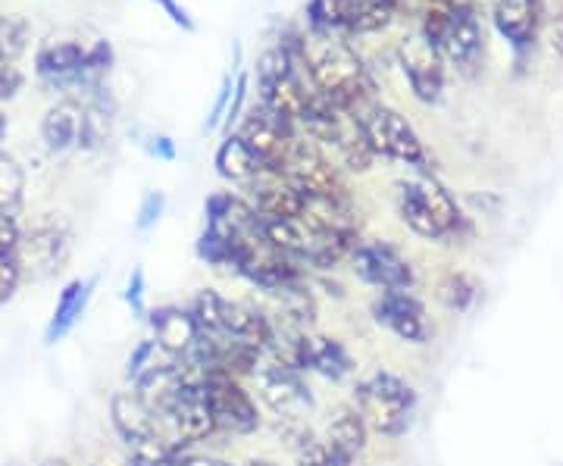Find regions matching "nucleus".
Returning a JSON list of instances; mask_svg holds the SVG:
<instances>
[{
	"label": "nucleus",
	"instance_id": "nucleus-44",
	"mask_svg": "<svg viewBox=\"0 0 563 466\" xmlns=\"http://www.w3.org/2000/svg\"><path fill=\"white\" fill-rule=\"evenodd\" d=\"M166 466H229L222 461H213V457H191V454H176Z\"/></svg>",
	"mask_w": 563,
	"mask_h": 466
},
{
	"label": "nucleus",
	"instance_id": "nucleus-39",
	"mask_svg": "<svg viewBox=\"0 0 563 466\" xmlns=\"http://www.w3.org/2000/svg\"><path fill=\"white\" fill-rule=\"evenodd\" d=\"M151 3H157L163 13L169 16V22H173V25H179L181 32H188V35H191V32H198V22H195V16L181 7L179 0H151Z\"/></svg>",
	"mask_w": 563,
	"mask_h": 466
},
{
	"label": "nucleus",
	"instance_id": "nucleus-48",
	"mask_svg": "<svg viewBox=\"0 0 563 466\" xmlns=\"http://www.w3.org/2000/svg\"><path fill=\"white\" fill-rule=\"evenodd\" d=\"M247 466H273V464H266V461H254V464H247Z\"/></svg>",
	"mask_w": 563,
	"mask_h": 466
},
{
	"label": "nucleus",
	"instance_id": "nucleus-15",
	"mask_svg": "<svg viewBox=\"0 0 563 466\" xmlns=\"http://www.w3.org/2000/svg\"><path fill=\"white\" fill-rule=\"evenodd\" d=\"M495 29L514 51L517 57H523L526 51H532V44L539 38V25H542V0H495Z\"/></svg>",
	"mask_w": 563,
	"mask_h": 466
},
{
	"label": "nucleus",
	"instance_id": "nucleus-21",
	"mask_svg": "<svg viewBox=\"0 0 563 466\" xmlns=\"http://www.w3.org/2000/svg\"><path fill=\"white\" fill-rule=\"evenodd\" d=\"M366 439H369V426H366V420H363L357 407L342 404L329 413V423H325V442L329 445L357 457L366 447Z\"/></svg>",
	"mask_w": 563,
	"mask_h": 466
},
{
	"label": "nucleus",
	"instance_id": "nucleus-13",
	"mask_svg": "<svg viewBox=\"0 0 563 466\" xmlns=\"http://www.w3.org/2000/svg\"><path fill=\"white\" fill-rule=\"evenodd\" d=\"M66 232L57 223H38L35 229L22 232L20 247H16V260L22 269V282L25 279H47L51 273L60 269L63 254H66Z\"/></svg>",
	"mask_w": 563,
	"mask_h": 466
},
{
	"label": "nucleus",
	"instance_id": "nucleus-9",
	"mask_svg": "<svg viewBox=\"0 0 563 466\" xmlns=\"http://www.w3.org/2000/svg\"><path fill=\"white\" fill-rule=\"evenodd\" d=\"M203 395L210 401V410L217 417L220 432L232 435H247L261 426V413L257 404L251 401V395L242 388V379L225 376V373H207L203 379Z\"/></svg>",
	"mask_w": 563,
	"mask_h": 466
},
{
	"label": "nucleus",
	"instance_id": "nucleus-1",
	"mask_svg": "<svg viewBox=\"0 0 563 466\" xmlns=\"http://www.w3.org/2000/svg\"><path fill=\"white\" fill-rule=\"evenodd\" d=\"M285 44L301 60L313 91L332 107L357 116L376 101V81L363 66L357 51L342 35H320V32H291Z\"/></svg>",
	"mask_w": 563,
	"mask_h": 466
},
{
	"label": "nucleus",
	"instance_id": "nucleus-34",
	"mask_svg": "<svg viewBox=\"0 0 563 466\" xmlns=\"http://www.w3.org/2000/svg\"><path fill=\"white\" fill-rule=\"evenodd\" d=\"M22 285V269L20 260H16V254H7V257H0V307L7 304L13 295H16V288Z\"/></svg>",
	"mask_w": 563,
	"mask_h": 466
},
{
	"label": "nucleus",
	"instance_id": "nucleus-12",
	"mask_svg": "<svg viewBox=\"0 0 563 466\" xmlns=\"http://www.w3.org/2000/svg\"><path fill=\"white\" fill-rule=\"evenodd\" d=\"M257 386H261L263 404L276 413V420H303L313 407L310 388L303 386L298 369L266 360L257 369Z\"/></svg>",
	"mask_w": 563,
	"mask_h": 466
},
{
	"label": "nucleus",
	"instance_id": "nucleus-32",
	"mask_svg": "<svg viewBox=\"0 0 563 466\" xmlns=\"http://www.w3.org/2000/svg\"><path fill=\"white\" fill-rule=\"evenodd\" d=\"M335 154H339V163H342L344 169H351V173H366L376 163V154H373V147L366 142L363 129H357Z\"/></svg>",
	"mask_w": 563,
	"mask_h": 466
},
{
	"label": "nucleus",
	"instance_id": "nucleus-14",
	"mask_svg": "<svg viewBox=\"0 0 563 466\" xmlns=\"http://www.w3.org/2000/svg\"><path fill=\"white\" fill-rule=\"evenodd\" d=\"M376 323H383L388 332H395L401 342L422 345L429 339V325H426V310L410 295V291H383L373 304Z\"/></svg>",
	"mask_w": 563,
	"mask_h": 466
},
{
	"label": "nucleus",
	"instance_id": "nucleus-29",
	"mask_svg": "<svg viewBox=\"0 0 563 466\" xmlns=\"http://www.w3.org/2000/svg\"><path fill=\"white\" fill-rule=\"evenodd\" d=\"M29 22L16 13H0V60H16L22 51L29 47Z\"/></svg>",
	"mask_w": 563,
	"mask_h": 466
},
{
	"label": "nucleus",
	"instance_id": "nucleus-30",
	"mask_svg": "<svg viewBox=\"0 0 563 466\" xmlns=\"http://www.w3.org/2000/svg\"><path fill=\"white\" fill-rule=\"evenodd\" d=\"M295 457H298V466H357V457L332 447L325 439H313Z\"/></svg>",
	"mask_w": 563,
	"mask_h": 466
},
{
	"label": "nucleus",
	"instance_id": "nucleus-3",
	"mask_svg": "<svg viewBox=\"0 0 563 466\" xmlns=\"http://www.w3.org/2000/svg\"><path fill=\"white\" fill-rule=\"evenodd\" d=\"M398 213L410 232L429 242H444L463 232V213L451 191L432 173H417L395 188Z\"/></svg>",
	"mask_w": 563,
	"mask_h": 466
},
{
	"label": "nucleus",
	"instance_id": "nucleus-35",
	"mask_svg": "<svg viewBox=\"0 0 563 466\" xmlns=\"http://www.w3.org/2000/svg\"><path fill=\"white\" fill-rule=\"evenodd\" d=\"M163 210H166V195L163 191H147L144 195V201L139 207V220H135V229L139 232H147L151 225L161 223Z\"/></svg>",
	"mask_w": 563,
	"mask_h": 466
},
{
	"label": "nucleus",
	"instance_id": "nucleus-5",
	"mask_svg": "<svg viewBox=\"0 0 563 466\" xmlns=\"http://www.w3.org/2000/svg\"><path fill=\"white\" fill-rule=\"evenodd\" d=\"M354 120L361 122L363 135H366V142H369L376 157L410 166L417 173H429V151L417 135V129L404 120L398 110L373 101Z\"/></svg>",
	"mask_w": 563,
	"mask_h": 466
},
{
	"label": "nucleus",
	"instance_id": "nucleus-4",
	"mask_svg": "<svg viewBox=\"0 0 563 466\" xmlns=\"http://www.w3.org/2000/svg\"><path fill=\"white\" fill-rule=\"evenodd\" d=\"M417 404V391L395 373H373L354 391V407L361 410L366 426L379 435L398 439L410 426V413Z\"/></svg>",
	"mask_w": 563,
	"mask_h": 466
},
{
	"label": "nucleus",
	"instance_id": "nucleus-20",
	"mask_svg": "<svg viewBox=\"0 0 563 466\" xmlns=\"http://www.w3.org/2000/svg\"><path fill=\"white\" fill-rule=\"evenodd\" d=\"M95 285H98V279H88V282L73 279V282L63 288L60 298H57V307H54V317H51L47 332H44V342H47V345H57L63 335L79 323V317L85 313L88 301H91Z\"/></svg>",
	"mask_w": 563,
	"mask_h": 466
},
{
	"label": "nucleus",
	"instance_id": "nucleus-25",
	"mask_svg": "<svg viewBox=\"0 0 563 466\" xmlns=\"http://www.w3.org/2000/svg\"><path fill=\"white\" fill-rule=\"evenodd\" d=\"M391 20H395V10L383 0H357L344 22V35H373V32L388 29Z\"/></svg>",
	"mask_w": 563,
	"mask_h": 466
},
{
	"label": "nucleus",
	"instance_id": "nucleus-16",
	"mask_svg": "<svg viewBox=\"0 0 563 466\" xmlns=\"http://www.w3.org/2000/svg\"><path fill=\"white\" fill-rule=\"evenodd\" d=\"M244 201L261 217L301 220L303 195L279 173H261L251 185H244Z\"/></svg>",
	"mask_w": 563,
	"mask_h": 466
},
{
	"label": "nucleus",
	"instance_id": "nucleus-38",
	"mask_svg": "<svg viewBox=\"0 0 563 466\" xmlns=\"http://www.w3.org/2000/svg\"><path fill=\"white\" fill-rule=\"evenodd\" d=\"M548 47L558 60H563V0H554L548 13Z\"/></svg>",
	"mask_w": 563,
	"mask_h": 466
},
{
	"label": "nucleus",
	"instance_id": "nucleus-43",
	"mask_svg": "<svg viewBox=\"0 0 563 466\" xmlns=\"http://www.w3.org/2000/svg\"><path fill=\"white\" fill-rule=\"evenodd\" d=\"M125 301L132 304L135 313H144V273L135 269L132 279H129V288H125Z\"/></svg>",
	"mask_w": 563,
	"mask_h": 466
},
{
	"label": "nucleus",
	"instance_id": "nucleus-18",
	"mask_svg": "<svg viewBox=\"0 0 563 466\" xmlns=\"http://www.w3.org/2000/svg\"><path fill=\"white\" fill-rule=\"evenodd\" d=\"M110 417H113V426L122 435V442L132 447L144 442V439H154L161 435L157 426V413L144 404L139 391H117L113 401H110Z\"/></svg>",
	"mask_w": 563,
	"mask_h": 466
},
{
	"label": "nucleus",
	"instance_id": "nucleus-2",
	"mask_svg": "<svg viewBox=\"0 0 563 466\" xmlns=\"http://www.w3.org/2000/svg\"><path fill=\"white\" fill-rule=\"evenodd\" d=\"M113 44L107 38H44L35 51V73L41 81L57 88H91L113 69Z\"/></svg>",
	"mask_w": 563,
	"mask_h": 466
},
{
	"label": "nucleus",
	"instance_id": "nucleus-40",
	"mask_svg": "<svg viewBox=\"0 0 563 466\" xmlns=\"http://www.w3.org/2000/svg\"><path fill=\"white\" fill-rule=\"evenodd\" d=\"M20 238H22V229L16 225V220H13V213H0V257L16 254Z\"/></svg>",
	"mask_w": 563,
	"mask_h": 466
},
{
	"label": "nucleus",
	"instance_id": "nucleus-33",
	"mask_svg": "<svg viewBox=\"0 0 563 466\" xmlns=\"http://www.w3.org/2000/svg\"><path fill=\"white\" fill-rule=\"evenodd\" d=\"M235 76H239V73H225V76H222L220 91H217L213 107H210V113H207V120H203V132H217L222 122H225L229 103H232V91H235Z\"/></svg>",
	"mask_w": 563,
	"mask_h": 466
},
{
	"label": "nucleus",
	"instance_id": "nucleus-26",
	"mask_svg": "<svg viewBox=\"0 0 563 466\" xmlns=\"http://www.w3.org/2000/svg\"><path fill=\"white\" fill-rule=\"evenodd\" d=\"M113 129V103H107L103 95H98L91 103H85V122H81L79 147L85 151H98Z\"/></svg>",
	"mask_w": 563,
	"mask_h": 466
},
{
	"label": "nucleus",
	"instance_id": "nucleus-19",
	"mask_svg": "<svg viewBox=\"0 0 563 466\" xmlns=\"http://www.w3.org/2000/svg\"><path fill=\"white\" fill-rule=\"evenodd\" d=\"M81 122H85V103L76 101V98H63L60 103H54L44 113V120H41V138H44V144L54 154H63L69 147H79Z\"/></svg>",
	"mask_w": 563,
	"mask_h": 466
},
{
	"label": "nucleus",
	"instance_id": "nucleus-11",
	"mask_svg": "<svg viewBox=\"0 0 563 466\" xmlns=\"http://www.w3.org/2000/svg\"><path fill=\"white\" fill-rule=\"evenodd\" d=\"M351 269L366 285H376L383 291H410L413 269L401 257L398 247L385 242H361L351 251Z\"/></svg>",
	"mask_w": 563,
	"mask_h": 466
},
{
	"label": "nucleus",
	"instance_id": "nucleus-36",
	"mask_svg": "<svg viewBox=\"0 0 563 466\" xmlns=\"http://www.w3.org/2000/svg\"><path fill=\"white\" fill-rule=\"evenodd\" d=\"M247 85H251V76L239 69V76H235V91H232V103H229V113H225V122H222V129H225V135H232V125H239L244 113V101H247Z\"/></svg>",
	"mask_w": 563,
	"mask_h": 466
},
{
	"label": "nucleus",
	"instance_id": "nucleus-7",
	"mask_svg": "<svg viewBox=\"0 0 563 466\" xmlns=\"http://www.w3.org/2000/svg\"><path fill=\"white\" fill-rule=\"evenodd\" d=\"M282 176L295 185L301 195H310V198L351 201V191H347V182L342 179V169L329 160L320 151V144H313L307 135H298V142L291 144Z\"/></svg>",
	"mask_w": 563,
	"mask_h": 466
},
{
	"label": "nucleus",
	"instance_id": "nucleus-28",
	"mask_svg": "<svg viewBox=\"0 0 563 466\" xmlns=\"http://www.w3.org/2000/svg\"><path fill=\"white\" fill-rule=\"evenodd\" d=\"M195 317V323L201 329V335H222V317H225V298L217 295L213 288L198 291L195 304L188 310Z\"/></svg>",
	"mask_w": 563,
	"mask_h": 466
},
{
	"label": "nucleus",
	"instance_id": "nucleus-41",
	"mask_svg": "<svg viewBox=\"0 0 563 466\" xmlns=\"http://www.w3.org/2000/svg\"><path fill=\"white\" fill-rule=\"evenodd\" d=\"M154 347H157V342L144 339V342L132 351V357H129V376H132V379H139L147 366H154L151 364V360H154Z\"/></svg>",
	"mask_w": 563,
	"mask_h": 466
},
{
	"label": "nucleus",
	"instance_id": "nucleus-45",
	"mask_svg": "<svg viewBox=\"0 0 563 466\" xmlns=\"http://www.w3.org/2000/svg\"><path fill=\"white\" fill-rule=\"evenodd\" d=\"M383 3H388V7H391L395 13H398V10H401V7H404V0H383Z\"/></svg>",
	"mask_w": 563,
	"mask_h": 466
},
{
	"label": "nucleus",
	"instance_id": "nucleus-47",
	"mask_svg": "<svg viewBox=\"0 0 563 466\" xmlns=\"http://www.w3.org/2000/svg\"><path fill=\"white\" fill-rule=\"evenodd\" d=\"M404 3H407V7H410V3H422V7H426L429 0H404Z\"/></svg>",
	"mask_w": 563,
	"mask_h": 466
},
{
	"label": "nucleus",
	"instance_id": "nucleus-22",
	"mask_svg": "<svg viewBox=\"0 0 563 466\" xmlns=\"http://www.w3.org/2000/svg\"><path fill=\"white\" fill-rule=\"evenodd\" d=\"M303 369H313L325 379H344L354 369V360L344 351L342 342L322 339V335H307L303 339Z\"/></svg>",
	"mask_w": 563,
	"mask_h": 466
},
{
	"label": "nucleus",
	"instance_id": "nucleus-23",
	"mask_svg": "<svg viewBox=\"0 0 563 466\" xmlns=\"http://www.w3.org/2000/svg\"><path fill=\"white\" fill-rule=\"evenodd\" d=\"M213 163H217V173H220L222 179L232 185H251L263 173V163L247 151V144L239 135H225L222 138Z\"/></svg>",
	"mask_w": 563,
	"mask_h": 466
},
{
	"label": "nucleus",
	"instance_id": "nucleus-8",
	"mask_svg": "<svg viewBox=\"0 0 563 466\" xmlns=\"http://www.w3.org/2000/svg\"><path fill=\"white\" fill-rule=\"evenodd\" d=\"M398 66L420 103H439L444 95V57L439 44L422 35L420 29L398 41Z\"/></svg>",
	"mask_w": 563,
	"mask_h": 466
},
{
	"label": "nucleus",
	"instance_id": "nucleus-6",
	"mask_svg": "<svg viewBox=\"0 0 563 466\" xmlns=\"http://www.w3.org/2000/svg\"><path fill=\"white\" fill-rule=\"evenodd\" d=\"M235 135L263 163V173H279L282 176L285 160H288V151H291V144L298 142L301 132H298L295 122L282 120L279 113H273L269 107L254 103V107H247L242 113Z\"/></svg>",
	"mask_w": 563,
	"mask_h": 466
},
{
	"label": "nucleus",
	"instance_id": "nucleus-31",
	"mask_svg": "<svg viewBox=\"0 0 563 466\" xmlns=\"http://www.w3.org/2000/svg\"><path fill=\"white\" fill-rule=\"evenodd\" d=\"M22 201V169L0 151V213H13Z\"/></svg>",
	"mask_w": 563,
	"mask_h": 466
},
{
	"label": "nucleus",
	"instance_id": "nucleus-27",
	"mask_svg": "<svg viewBox=\"0 0 563 466\" xmlns=\"http://www.w3.org/2000/svg\"><path fill=\"white\" fill-rule=\"evenodd\" d=\"M439 298H442V304L448 310H454V313H466L470 307L476 304V298H479V282L470 276V273H461V269H454V273H448L439 285Z\"/></svg>",
	"mask_w": 563,
	"mask_h": 466
},
{
	"label": "nucleus",
	"instance_id": "nucleus-10",
	"mask_svg": "<svg viewBox=\"0 0 563 466\" xmlns=\"http://www.w3.org/2000/svg\"><path fill=\"white\" fill-rule=\"evenodd\" d=\"M439 51H442L444 63H451L466 79H473L483 69L485 35L479 16H476V10L470 3H463V0L454 3V20L448 25Z\"/></svg>",
	"mask_w": 563,
	"mask_h": 466
},
{
	"label": "nucleus",
	"instance_id": "nucleus-42",
	"mask_svg": "<svg viewBox=\"0 0 563 466\" xmlns=\"http://www.w3.org/2000/svg\"><path fill=\"white\" fill-rule=\"evenodd\" d=\"M144 147H147V154L157 157V160H176V142H173L169 135H151V138L144 142Z\"/></svg>",
	"mask_w": 563,
	"mask_h": 466
},
{
	"label": "nucleus",
	"instance_id": "nucleus-17",
	"mask_svg": "<svg viewBox=\"0 0 563 466\" xmlns=\"http://www.w3.org/2000/svg\"><path fill=\"white\" fill-rule=\"evenodd\" d=\"M151 325H154V342L163 354H169L173 360L188 357L191 347L198 345L201 329L195 323V317L181 307H161L151 313Z\"/></svg>",
	"mask_w": 563,
	"mask_h": 466
},
{
	"label": "nucleus",
	"instance_id": "nucleus-24",
	"mask_svg": "<svg viewBox=\"0 0 563 466\" xmlns=\"http://www.w3.org/2000/svg\"><path fill=\"white\" fill-rule=\"evenodd\" d=\"M357 0H310L307 3V32L320 35H344V22Z\"/></svg>",
	"mask_w": 563,
	"mask_h": 466
},
{
	"label": "nucleus",
	"instance_id": "nucleus-46",
	"mask_svg": "<svg viewBox=\"0 0 563 466\" xmlns=\"http://www.w3.org/2000/svg\"><path fill=\"white\" fill-rule=\"evenodd\" d=\"M3 132H7V116L0 113V138H3Z\"/></svg>",
	"mask_w": 563,
	"mask_h": 466
},
{
	"label": "nucleus",
	"instance_id": "nucleus-37",
	"mask_svg": "<svg viewBox=\"0 0 563 466\" xmlns=\"http://www.w3.org/2000/svg\"><path fill=\"white\" fill-rule=\"evenodd\" d=\"M22 81H25V76H22L16 63L0 60V103L13 101L22 91Z\"/></svg>",
	"mask_w": 563,
	"mask_h": 466
}]
</instances>
